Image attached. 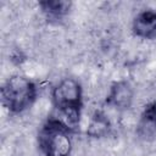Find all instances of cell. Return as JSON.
<instances>
[{
  "mask_svg": "<svg viewBox=\"0 0 156 156\" xmlns=\"http://www.w3.org/2000/svg\"><path fill=\"white\" fill-rule=\"evenodd\" d=\"M52 96L57 110V115L54 119L58 121L68 130L76 128L78 126L82 104V90L79 83L72 78H66L55 88Z\"/></svg>",
  "mask_w": 156,
  "mask_h": 156,
  "instance_id": "6da1fadb",
  "label": "cell"
},
{
  "mask_svg": "<svg viewBox=\"0 0 156 156\" xmlns=\"http://www.w3.org/2000/svg\"><path fill=\"white\" fill-rule=\"evenodd\" d=\"M37 95L35 85L27 78L15 76L1 89L2 104L12 112H21L29 107Z\"/></svg>",
  "mask_w": 156,
  "mask_h": 156,
  "instance_id": "7a4b0ae2",
  "label": "cell"
},
{
  "mask_svg": "<svg viewBox=\"0 0 156 156\" xmlns=\"http://www.w3.org/2000/svg\"><path fill=\"white\" fill-rule=\"evenodd\" d=\"M39 145L45 156H68L72 147L68 129L58 121L49 119L39 133Z\"/></svg>",
  "mask_w": 156,
  "mask_h": 156,
  "instance_id": "3957f363",
  "label": "cell"
},
{
  "mask_svg": "<svg viewBox=\"0 0 156 156\" xmlns=\"http://www.w3.org/2000/svg\"><path fill=\"white\" fill-rule=\"evenodd\" d=\"M134 33L138 37L151 39L156 35V12L147 10L139 13L133 23Z\"/></svg>",
  "mask_w": 156,
  "mask_h": 156,
  "instance_id": "277c9868",
  "label": "cell"
},
{
  "mask_svg": "<svg viewBox=\"0 0 156 156\" xmlns=\"http://www.w3.org/2000/svg\"><path fill=\"white\" fill-rule=\"evenodd\" d=\"M110 101L117 107H127L132 101V89L127 83H118L112 88Z\"/></svg>",
  "mask_w": 156,
  "mask_h": 156,
  "instance_id": "5b68a950",
  "label": "cell"
},
{
  "mask_svg": "<svg viewBox=\"0 0 156 156\" xmlns=\"http://www.w3.org/2000/svg\"><path fill=\"white\" fill-rule=\"evenodd\" d=\"M40 6L45 13H48L50 17H61L66 15L71 7L69 1H62V0H55V1H43L40 2Z\"/></svg>",
  "mask_w": 156,
  "mask_h": 156,
  "instance_id": "8992f818",
  "label": "cell"
},
{
  "mask_svg": "<svg viewBox=\"0 0 156 156\" xmlns=\"http://www.w3.org/2000/svg\"><path fill=\"white\" fill-rule=\"evenodd\" d=\"M145 117H146V119H147L149 122L156 124V102H155L154 105H151V106L146 110Z\"/></svg>",
  "mask_w": 156,
  "mask_h": 156,
  "instance_id": "52a82bcc",
  "label": "cell"
}]
</instances>
